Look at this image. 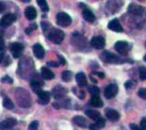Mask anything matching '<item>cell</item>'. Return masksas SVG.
I'll return each mask as SVG.
<instances>
[{"label": "cell", "mask_w": 146, "mask_h": 130, "mask_svg": "<svg viewBox=\"0 0 146 130\" xmlns=\"http://www.w3.org/2000/svg\"><path fill=\"white\" fill-rule=\"evenodd\" d=\"M15 100L19 106L22 108H28L32 102L31 97L27 91L23 89H17L15 91Z\"/></svg>", "instance_id": "obj_1"}, {"label": "cell", "mask_w": 146, "mask_h": 130, "mask_svg": "<svg viewBox=\"0 0 146 130\" xmlns=\"http://www.w3.org/2000/svg\"><path fill=\"white\" fill-rule=\"evenodd\" d=\"M100 59L104 62L109 63V64H119V63H123L126 61L125 60L121 59L118 55H116L110 51H104L100 55Z\"/></svg>", "instance_id": "obj_2"}, {"label": "cell", "mask_w": 146, "mask_h": 130, "mask_svg": "<svg viewBox=\"0 0 146 130\" xmlns=\"http://www.w3.org/2000/svg\"><path fill=\"white\" fill-rule=\"evenodd\" d=\"M64 37H65L64 32L58 28H52L48 32V39L50 42L56 44L61 43L64 39Z\"/></svg>", "instance_id": "obj_3"}, {"label": "cell", "mask_w": 146, "mask_h": 130, "mask_svg": "<svg viewBox=\"0 0 146 130\" xmlns=\"http://www.w3.org/2000/svg\"><path fill=\"white\" fill-rule=\"evenodd\" d=\"M56 23L58 26H61L62 27H67L72 23V19L65 12H60L56 14Z\"/></svg>", "instance_id": "obj_4"}, {"label": "cell", "mask_w": 146, "mask_h": 130, "mask_svg": "<svg viewBox=\"0 0 146 130\" xmlns=\"http://www.w3.org/2000/svg\"><path fill=\"white\" fill-rule=\"evenodd\" d=\"M30 85H31V88L33 89V91L36 94H38V92L41 91V89L44 85V82L42 81L41 77H39V75L36 74L34 75L32 78H31V81H30Z\"/></svg>", "instance_id": "obj_5"}, {"label": "cell", "mask_w": 146, "mask_h": 130, "mask_svg": "<svg viewBox=\"0 0 146 130\" xmlns=\"http://www.w3.org/2000/svg\"><path fill=\"white\" fill-rule=\"evenodd\" d=\"M15 20H16V15L15 14H11V13L6 14L0 20V26L3 28H6L11 26Z\"/></svg>", "instance_id": "obj_6"}, {"label": "cell", "mask_w": 146, "mask_h": 130, "mask_svg": "<svg viewBox=\"0 0 146 130\" xmlns=\"http://www.w3.org/2000/svg\"><path fill=\"white\" fill-rule=\"evenodd\" d=\"M115 49L119 54H127L130 50V45L126 41H118L115 44Z\"/></svg>", "instance_id": "obj_7"}, {"label": "cell", "mask_w": 146, "mask_h": 130, "mask_svg": "<svg viewBox=\"0 0 146 130\" xmlns=\"http://www.w3.org/2000/svg\"><path fill=\"white\" fill-rule=\"evenodd\" d=\"M124 2L123 0H108L106 3V7L108 10H110L112 13H116L118 10H120L123 5Z\"/></svg>", "instance_id": "obj_8"}, {"label": "cell", "mask_w": 146, "mask_h": 130, "mask_svg": "<svg viewBox=\"0 0 146 130\" xmlns=\"http://www.w3.org/2000/svg\"><path fill=\"white\" fill-rule=\"evenodd\" d=\"M9 49H10L11 54H13V57L19 58L22 54V52H23V49H24V46H23V44H21L20 43H13L10 45Z\"/></svg>", "instance_id": "obj_9"}, {"label": "cell", "mask_w": 146, "mask_h": 130, "mask_svg": "<svg viewBox=\"0 0 146 130\" xmlns=\"http://www.w3.org/2000/svg\"><path fill=\"white\" fill-rule=\"evenodd\" d=\"M118 93V86L115 83L109 84L104 89V96L107 99H112L116 96Z\"/></svg>", "instance_id": "obj_10"}, {"label": "cell", "mask_w": 146, "mask_h": 130, "mask_svg": "<svg viewBox=\"0 0 146 130\" xmlns=\"http://www.w3.org/2000/svg\"><path fill=\"white\" fill-rule=\"evenodd\" d=\"M128 12L132 14H134V15H142L145 11V9L144 7H142L141 5H139L135 3H130V5L128 6V9H127Z\"/></svg>", "instance_id": "obj_11"}, {"label": "cell", "mask_w": 146, "mask_h": 130, "mask_svg": "<svg viewBox=\"0 0 146 130\" xmlns=\"http://www.w3.org/2000/svg\"><path fill=\"white\" fill-rule=\"evenodd\" d=\"M91 45L96 49H102L105 46V39L101 36L93 37L91 39Z\"/></svg>", "instance_id": "obj_12"}, {"label": "cell", "mask_w": 146, "mask_h": 130, "mask_svg": "<svg viewBox=\"0 0 146 130\" xmlns=\"http://www.w3.org/2000/svg\"><path fill=\"white\" fill-rule=\"evenodd\" d=\"M16 124H17V121L15 118H7L0 123V130L10 129Z\"/></svg>", "instance_id": "obj_13"}, {"label": "cell", "mask_w": 146, "mask_h": 130, "mask_svg": "<svg viewBox=\"0 0 146 130\" xmlns=\"http://www.w3.org/2000/svg\"><path fill=\"white\" fill-rule=\"evenodd\" d=\"M68 93V89L61 85H57L53 89V95L56 100L63 98Z\"/></svg>", "instance_id": "obj_14"}, {"label": "cell", "mask_w": 146, "mask_h": 130, "mask_svg": "<svg viewBox=\"0 0 146 130\" xmlns=\"http://www.w3.org/2000/svg\"><path fill=\"white\" fill-rule=\"evenodd\" d=\"M108 28L111 31L116 32H121L123 31V28L121 25V22L118 19H113L110 20L108 24Z\"/></svg>", "instance_id": "obj_15"}, {"label": "cell", "mask_w": 146, "mask_h": 130, "mask_svg": "<svg viewBox=\"0 0 146 130\" xmlns=\"http://www.w3.org/2000/svg\"><path fill=\"white\" fill-rule=\"evenodd\" d=\"M37 95H38V103L39 104H41V105H46V104L49 103L50 99V94L49 92L41 90Z\"/></svg>", "instance_id": "obj_16"}, {"label": "cell", "mask_w": 146, "mask_h": 130, "mask_svg": "<svg viewBox=\"0 0 146 130\" xmlns=\"http://www.w3.org/2000/svg\"><path fill=\"white\" fill-rule=\"evenodd\" d=\"M106 118L111 122H116L120 119V113L114 109H107L105 112Z\"/></svg>", "instance_id": "obj_17"}, {"label": "cell", "mask_w": 146, "mask_h": 130, "mask_svg": "<svg viewBox=\"0 0 146 130\" xmlns=\"http://www.w3.org/2000/svg\"><path fill=\"white\" fill-rule=\"evenodd\" d=\"M33 54L34 55L38 58V59H42L44 58V49L43 48V46L40 44V43H36L33 45Z\"/></svg>", "instance_id": "obj_18"}, {"label": "cell", "mask_w": 146, "mask_h": 130, "mask_svg": "<svg viewBox=\"0 0 146 130\" xmlns=\"http://www.w3.org/2000/svg\"><path fill=\"white\" fill-rule=\"evenodd\" d=\"M25 16L27 20H33L37 17V11L36 9L33 6H28L25 9Z\"/></svg>", "instance_id": "obj_19"}, {"label": "cell", "mask_w": 146, "mask_h": 130, "mask_svg": "<svg viewBox=\"0 0 146 130\" xmlns=\"http://www.w3.org/2000/svg\"><path fill=\"white\" fill-rule=\"evenodd\" d=\"M73 122H74L77 126H79V127H80V128H86V127L88 126V122H87V120H86L85 118L81 117V116H75V117H74Z\"/></svg>", "instance_id": "obj_20"}, {"label": "cell", "mask_w": 146, "mask_h": 130, "mask_svg": "<svg viewBox=\"0 0 146 130\" xmlns=\"http://www.w3.org/2000/svg\"><path fill=\"white\" fill-rule=\"evenodd\" d=\"M82 14H83V18H84L86 21H88V22H94V21H95L96 17H95L94 14L92 13V11L90 10L89 9L85 8V9H83Z\"/></svg>", "instance_id": "obj_21"}, {"label": "cell", "mask_w": 146, "mask_h": 130, "mask_svg": "<svg viewBox=\"0 0 146 130\" xmlns=\"http://www.w3.org/2000/svg\"><path fill=\"white\" fill-rule=\"evenodd\" d=\"M75 79L77 82V84L80 87H85L87 85V80H86V77L85 75V73L83 72H79L75 75Z\"/></svg>", "instance_id": "obj_22"}, {"label": "cell", "mask_w": 146, "mask_h": 130, "mask_svg": "<svg viewBox=\"0 0 146 130\" xmlns=\"http://www.w3.org/2000/svg\"><path fill=\"white\" fill-rule=\"evenodd\" d=\"M41 77L45 80H51L55 77V74L47 67L41 68Z\"/></svg>", "instance_id": "obj_23"}, {"label": "cell", "mask_w": 146, "mask_h": 130, "mask_svg": "<svg viewBox=\"0 0 146 130\" xmlns=\"http://www.w3.org/2000/svg\"><path fill=\"white\" fill-rule=\"evenodd\" d=\"M89 105L95 108H101L104 106V102L98 96H95V97H92L90 99Z\"/></svg>", "instance_id": "obj_24"}, {"label": "cell", "mask_w": 146, "mask_h": 130, "mask_svg": "<svg viewBox=\"0 0 146 130\" xmlns=\"http://www.w3.org/2000/svg\"><path fill=\"white\" fill-rule=\"evenodd\" d=\"M86 114L88 118H90L91 119L94 120V121H98L99 119L102 118L101 117V114L100 112L95 111V110H92V109H89V110H86Z\"/></svg>", "instance_id": "obj_25"}, {"label": "cell", "mask_w": 146, "mask_h": 130, "mask_svg": "<svg viewBox=\"0 0 146 130\" xmlns=\"http://www.w3.org/2000/svg\"><path fill=\"white\" fill-rule=\"evenodd\" d=\"M104 126H105V121L103 118H101V119L96 121L95 123L90 124L89 125V129L91 130H98L104 128Z\"/></svg>", "instance_id": "obj_26"}, {"label": "cell", "mask_w": 146, "mask_h": 130, "mask_svg": "<svg viewBox=\"0 0 146 130\" xmlns=\"http://www.w3.org/2000/svg\"><path fill=\"white\" fill-rule=\"evenodd\" d=\"M3 106L7 110H13L15 108V105L13 101L9 98H4L3 100Z\"/></svg>", "instance_id": "obj_27"}, {"label": "cell", "mask_w": 146, "mask_h": 130, "mask_svg": "<svg viewBox=\"0 0 146 130\" xmlns=\"http://www.w3.org/2000/svg\"><path fill=\"white\" fill-rule=\"evenodd\" d=\"M37 3L43 12H48L49 11V6H48L46 0H37Z\"/></svg>", "instance_id": "obj_28"}, {"label": "cell", "mask_w": 146, "mask_h": 130, "mask_svg": "<svg viewBox=\"0 0 146 130\" xmlns=\"http://www.w3.org/2000/svg\"><path fill=\"white\" fill-rule=\"evenodd\" d=\"M62 78L64 82H69L72 78V72L70 71H64L62 74Z\"/></svg>", "instance_id": "obj_29"}, {"label": "cell", "mask_w": 146, "mask_h": 130, "mask_svg": "<svg viewBox=\"0 0 146 130\" xmlns=\"http://www.w3.org/2000/svg\"><path fill=\"white\" fill-rule=\"evenodd\" d=\"M88 91L89 93L92 95V97H95V96H98L99 95V89L96 86H91L88 88Z\"/></svg>", "instance_id": "obj_30"}, {"label": "cell", "mask_w": 146, "mask_h": 130, "mask_svg": "<svg viewBox=\"0 0 146 130\" xmlns=\"http://www.w3.org/2000/svg\"><path fill=\"white\" fill-rule=\"evenodd\" d=\"M139 77L141 80L146 79V67L145 66H141L139 68Z\"/></svg>", "instance_id": "obj_31"}, {"label": "cell", "mask_w": 146, "mask_h": 130, "mask_svg": "<svg viewBox=\"0 0 146 130\" xmlns=\"http://www.w3.org/2000/svg\"><path fill=\"white\" fill-rule=\"evenodd\" d=\"M38 122L33 121L30 123L28 127V130H38Z\"/></svg>", "instance_id": "obj_32"}, {"label": "cell", "mask_w": 146, "mask_h": 130, "mask_svg": "<svg viewBox=\"0 0 146 130\" xmlns=\"http://www.w3.org/2000/svg\"><path fill=\"white\" fill-rule=\"evenodd\" d=\"M138 95L140 98H142V99H144V100H146V89H140L138 91Z\"/></svg>", "instance_id": "obj_33"}, {"label": "cell", "mask_w": 146, "mask_h": 130, "mask_svg": "<svg viewBox=\"0 0 146 130\" xmlns=\"http://www.w3.org/2000/svg\"><path fill=\"white\" fill-rule=\"evenodd\" d=\"M1 80H2V83H13V79L11 77H9V76L3 77Z\"/></svg>", "instance_id": "obj_34"}, {"label": "cell", "mask_w": 146, "mask_h": 130, "mask_svg": "<svg viewBox=\"0 0 146 130\" xmlns=\"http://www.w3.org/2000/svg\"><path fill=\"white\" fill-rule=\"evenodd\" d=\"M41 26H42L43 30H44V32H46V31L50 28V24L47 23V22H45V21H43V22L41 23Z\"/></svg>", "instance_id": "obj_35"}, {"label": "cell", "mask_w": 146, "mask_h": 130, "mask_svg": "<svg viewBox=\"0 0 146 130\" xmlns=\"http://www.w3.org/2000/svg\"><path fill=\"white\" fill-rule=\"evenodd\" d=\"M5 49V43H4V40L2 37H0V51H3Z\"/></svg>", "instance_id": "obj_36"}, {"label": "cell", "mask_w": 146, "mask_h": 130, "mask_svg": "<svg viewBox=\"0 0 146 130\" xmlns=\"http://www.w3.org/2000/svg\"><path fill=\"white\" fill-rule=\"evenodd\" d=\"M130 128H131V129L132 130H145L143 129L142 128L139 127L138 125H136L135 123H131V124H130Z\"/></svg>", "instance_id": "obj_37"}, {"label": "cell", "mask_w": 146, "mask_h": 130, "mask_svg": "<svg viewBox=\"0 0 146 130\" xmlns=\"http://www.w3.org/2000/svg\"><path fill=\"white\" fill-rule=\"evenodd\" d=\"M57 57H58V59H59V62H60L61 65H65V64H66V60H65L64 57H62V56H61V55H58Z\"/></svg>", "instance_id": "obj_38"}, {"label": "cell", "mask_w": 146, "mask_h": 130, "mask_svg": "<svg viewBox=\"0 0 146 130\" xmlns=\"http://www.w3.org/2000/svg\"><path fill=\"white\" fill-rule=\"evenodd\" d=\"M48 66H53V67H58L59 66V64L55 62V61H50V62H48L47 63Z\"/></svg>", "instance_id": "obj_39"}, {"label": "cell", "mask_w": 146, "mask_h": 130, "mask_svg": "<svg viewBox=\"0 0 146 130\" xmlns=\"http://www.w3.org/2000/svg\"><path fill=\"white\" fill-rule=\"evenodd\" d=\"M141 128H142L143 129L146 130V118H144L141 120Z\"/></svg>", "instance_id": "obj_40"}, {"label": "cell", "mask_w": 146, "mask_h": 130, "mask_svg": "<svg viewBox=\"0 0 146 130\" xmlns=\"http://www.w3.org/2000/svg\"><path fill=\"white\" fill-rule=\"evenodd\" d=\"M93 74H96L97 76H98L100 78H104V74L103 72H92Z\"/></svg>", "instance_id": "obj_41"}, {"label": "cell", "mask_w": 146, "mask_h": 130, "mask_svg": "<svg viewBox=\"0 0 146 130\" xmlns=\"http://www.w3.org/2000/svg\"><path fill=\"white\" fill-rule=\"evenodd\" d=\"M4 9H5V6H4V4H3L2 2H0V13L3 12V11H4Z\"/></svg>", "instance_id": "obj_42"}, {"label": "cell", "mask_w": 146, "mask_h": 130, "mask_svg": "<svg viewBox=\"0 0 146 130\" xmlns=\"http://www.w3.org/2000/svg\"><path fill=\"white\" fill-rule=\"evenodd\" d=\"M132 82H127V83H125V87H127V88H131V87H133V85H132Z\"/></svg>", "instance_id": "obj_43"}, {"label": "cell", "mask_w": 146, "mask_h": 130, "mask_svg": "<svg viewBox=\"0 0 146 130\" xmlns=\"http://www.w3.org/2000/svg\"><path fill=\"white\" fill-rule=\"evenodd\" d=\"M3 60H4V54L3 53H0V63H2Z\"/></svg>", "instance_id": "obj_44"}, {"label": "cell", "mask_w": 146, "mask_h": 130, "mask_svg": "<svg viewBox=\"0 0 146 130\" xmlns=\"http://www.w3.org/2000/svg\"><path fill=\"white\" fill-rule=\"evenodd\" d=\"M20 1H21V2H24V3H27V2H30L31 0H20Z\"/></svg>", "instance_id": "obj_45"}, {"label": "cell", "mask_w": 146, "mask_h": 130, "mask_svg": "<svg viewBox=\"0 0 146 130\" xmlns=\"http://www.w3.org/2000/svg\"><path fill=\"white\" fill-rule=\"evenodd\" d=\"M144 60H145V62H146V55H145V57H144Z\"/></svg>", "instance_id": "obj_46"}, {"label": "cell", "mask_w": 146, "mask_h": 130, "mask_svg": "<svg viewBox=\"0 0 146 130\" xmlns=\"http://www.w3.org/2000/svg\"><path fill=\"white\" fill-rule=\"evenodd\" d=\"M145 47H146V43H145Z\"/></svg>", "instance_id": "obj_47"}, {"label": "cell", "mask_w": 146, "mask_h": 130, "mask_svg": "<svg viewBox=\"0 0 146 130\" xmlns=\"http://www.w3.org/2000/svg\"><path fill=\"white\" fill-rule=\"evenodd\" d=\"M141 1H143V0H141Z\"/></svg>", "instance_id": "obj_48"}]
</instances>
